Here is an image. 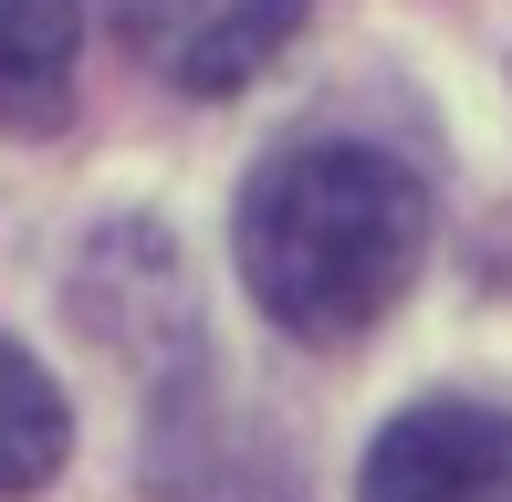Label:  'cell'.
<instances>
[{
  "mask_svg": "<svg viewBox=\"0 0 512 502\" xmlns=\"http://www.w3.org/2000/svg\"><path fill=\"white\" fill-rule=\"evenodd\" d=\"M366 502H512V419L471 398H429L366 450Z\"/></svg>",
  "mask_w": 512,
  "mask_h": 502,
  "instance_id": "2",
  "label": "cell"
},
{
  "mask_svg": "<svg viewBox=\"0 0 512 502\" xmlns=\"http://www.w3.org/2000/svg\"><path fill=\"white\" fill-rule=\"evenodd\" d=\"M429 262V189L387 147L304 136L262 157L241 189V283L304 346H345L418 283Z\"/></svg>",
  "mask_w": 512,
  "mask_h": 502,
  "instance_id": "1",
  "label": "cell"
},
{
  "mask_svg": "<svg viewBox=\"0 0 512 502\" xmlns=\"http://www.w3.org/2000/svg\"><path fill=\"white\" fill-rule=\"evenodd\" d=\"M293 21H304V0H126L136 53H147L168 84H189V95L251 84L293 42Z\"/></svg>",
  "mask_w": 512,
  "mask_h": 502,
  "instance_id": "3",
  "label": "cell"
},
{
  "mask_svg": "<svg viewBox=\"0 0 512 502\" xmlns=\"http://www.w3.org/2000/svg\"><path fill=\"white\" fill-rule=\"evenodd\" d=\"M74 63H84V0H0V126L53 136L74 116Z\"/></svg>",
  "mask_w": 512,
  "mask_h": 502,
  "instance_id": "4",
  "label": "cell"
},
{
  "mask_svg": "<svg viewBox=\"0 0 512 502\" xmlns=\"http://www.w3.org/2000/svg\"><path fill=\"white\" fill-rule=\"evenodd\" d=\"M63 450H74V408H63V387L42 377L21 346H0V502L42 492L63 471Z\"/></svg>",
  "mask_w": 512,
  "mask_h": 502,
  "instance_id": "5",
  "label": "cell"
}]
</instances>
